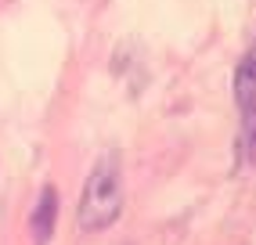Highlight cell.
<instances>
[{"instance_id": "obj_1", "label": "cell", "mask_w": 256, "mask_h": 245, "mask_svg": "<svg viewBox=\"0 0 256 245\" xmlns=\"http://www.w3.org/2000/svg\"><path fill=\"white\" fill-rule=\"evenodd\" d=\"M119 206H123V180H119V162L116 155H105L87 177L83 198L76 209L80 231H105L108 224H116Z\"/></svg>"}, {"instance_id": "obj_2", "label": "cell", "mask_w": 256, "mask_h": 245, "mask_svg": "<svg viewBox=\"0 0 256 245\" xmlns=\"http://www.w3.org/2000/svg\"><path fill=\"white\" fill-rule=\"evenodd\" d=\"M54 220H58V191L54 188H44L36 206H32V220H29V231L36 245H47L50 234H54Z\"/></svg>"}, {"instance_id": "obj_3", "label": "cell", "mask_w": 256, "mask_h": 245, "mask_svg": "<svg viewBox=\"0 0 256 245\" xmlns=\"http://www.w3.org/2000/svg\"><path fill=\"white\" fill-rule=\"evenodd\" d=\"M234 90H238V104H242V112L256 108V47L242 58V65H238Z\"/></svg>"}]
</instances>
